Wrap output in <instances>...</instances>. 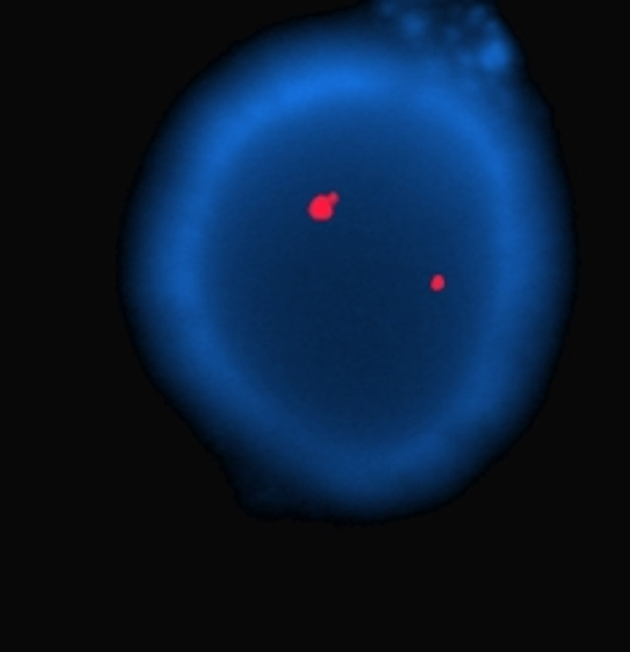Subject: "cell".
Here are the masks:
<instances>
[{"instance_id":"1","label":"cell","mask_w":630,"mask_h":652,"mask_svg":"<svg viewBox=\"0 0 630 652\" xmlns=\"http://www.w3.org/2000/svg\"><path fill=\"white\" fill-rule=\"evenodd\" d=\"M339 202L337 199V195H326V197H315L313 202H310V216L313 218H323L329 216L332 211H335V205Z\"/></svg>"},{"instance_id":"2","label":"cell","mask_w":630,"mask_h":652,"mask_svg":"<svg viewBox=\"0 0 630 652\" xmlns=\"http://www.w3.org/2000/svg\"><path fill=\"white\" fill-rule=\"evenodd\" d=\"M445 286H447V278L436 275V278H433V280H431V289H433V291H442Z\"/></svg>"}]
</instances>
